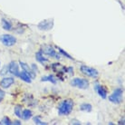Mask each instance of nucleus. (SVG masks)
I'll use <instances>...</instances> for the list:
<instances>
[{
  "mask_svg": "<svg viewBox=\"0 0 125 125\" xmlns=\"http://www.w3.org/2000/svg\"><path fill=\"white\" fill-rule=\"evenodd\" d=\"M122 94H123V90L122 88H117L109 96V101L113 103L119 104L122 102Z\"/></svg>",
  "mask_w": 125,
  "mask_h": 125,
  "instance_id": "nucleus-2",
  "label": "nucleus"
},
{
  "mask_svg": "<svg viewBox=\"0 0 125 125\" xmlns=\"http://www.w3.org/2000/svg\"><path fill=\"white\" fill-rule=\"evenodd\" d=\"M31 69H32V71L34 73H38V68H37V66L35 65L34 63H33L31 65Z\"/></svg>",
  "mask_w": 125,
  "mask_h": 125,
  "instance_id": "nucleus-23",
  "label": "nucleus"
},
{
  "mask_svg": "<svg viewBox=\"0 0 125 125\" xmlns=\"http://www.w3.org/2000/svg\"><path fill=\"white\" fill-rule=\"evenodd\" d=\"M2 26H3V28L5 29V30H6V31H11L13 28L11 22L5 18L2 19Z\"/></svg>",
  "mask_w": 125,
  "mask_h": 125,
  "instance_id": "nucleus-14",
  "label": "nucleus"
},
{
  "mask_svg": "<svg viewBox=\"0 0 125 125\" xmlns=\"http://www.w3.org/2000/svg\"><path fill=\"white\" fill-rule=\"evenodd\" d=\"M71 85L79 89H87L89 87V81L83 78H74L71 81Z\"/></svg>",
  "mask_w": 125,
  "mask_h": 125,
  "instance_id": "nucleus-4",
  "label": "nucleus"
},
{
  "mask_svg": "<svg viewBox=\"0 0 125 125\" xmlns=\"http://www.w3.org/2000/svg\"><path fill=\"white\" fill-rule=\"evenodd\" d=\"M42 82H50L52 83H56V78L53 76V75H47V76H44L41 78Z\"/></svg>",
  "mask_w": 125,
  "mask_h": 125,
  "instance_id": "nucleus-16",
  "label": "nucleus"
},
{
  "mask_svg": "<svg viewBox=\"0 0 125 125\" xmlns=\"http://www.w3.org/2000/svg\"><path fill=\"white\" fill-rule=\"evenodd\" d=\"M0 65H1V63H0Z\"/></svg>",
  "mask_w": 125,
  "mask_h": 125,
  "instance_id": "nucleus-28",
  "label": "nucleus"
},
{
  "mask_svg": "<svg viewBox=\"0 0 125 125\" xmlns=\"http://www.w3.org/2000/svg\"><path fill=\"white\" fill-rule=\"evenodd\" d=\"M15 114H16L18 118H21V115H22V106L16 105V108H15Z\"/></svg>",
  "mask_w": 125,
  "mask_h": 125,
  "instance_id": "nucleus-18",
  "label": "nucleus"
},
{
  "mask_svg": "<svg viewBox=\"0 0 125 125\" xmlns=\"http://www.w3.org/2000/svg\"><path fill=\"white\" fill-rule=\"evenodd\" d=\"M37 27L39 30L42 31H49L53 27V19L43 20L37 25Z\"/></svg>",
  "mask_w": 125,
  "mask_h": 125,
  "instance_id": "nucleus-6",
  "label": "nucleus"
},
{
  "mask_svg": "<svg viewBox=\"0 0 125 125\" xmlns=\"http://www.w3.org/2000/svg\"><path fill=\"white\" fill-rule=\"evenodd\" d=\"M0 124H4V125H11L13 124V122L10 121V119L8 117H4L3 119L0 121Z\"/></svg>",
  "mask_w": 125,
  "mask_h": 125,
  "instance_id": "nucleus-19",
  "label": "nucleus"
},
{
  "mask_svg": "<svg viewBox=\"0 0 125 125\" xmlns=\"http://www.w3.org/2000/svg\"><path fill=\"white\" fill-rule=\"evenodd\" d=\"M40 51L43 53H44V54H46V55L50 57H54L55 54H56V52H55L54 48L52 45H44Z\"/></svg>",
  "mask_w": 125,
  "mask_h": 125,
  "instance_id": "nucleus-7",
  "label": "nucleus"
},
{
  "mask_svg": "<svg viewBox=\"0 0 125 125\" xmlns=\"http://www.w3.org/2000/svg\"><path fill=\"white\" fill-rule=\"evenodd\" d=\"M80 71L82 72V73H83L86 76L92 77V78H96V77H98V75H99V72L97 71L96 69L93 68V67H89V66L84 65V64L81 65Z\"/></svg>",
  "mask_w": 125,
  "mask_h": 125,
  "instance_id": "nucleus-3",
  "label": "nucleus"
},
{
  "mask_svg": "<svg viewBox=\"0 0 125 125\" xmlns=\"http://www.w3.org/2000/svg\"><path fill=\"white\" fill-rule=\"evenodd\" d=\"M73 107V102L71 99L62 101L58 106V113L61 116H67L72 113Z\"/></svg>",
  "mask_w": 125,
  "mask_h": 125,
  "instance_id": "nucleus-1",
  "label": "nucleus"
},
{
  "mask_svg": "<svg viewBox=\"0 0 125 125\" xmlns=\"http://www.w3.org/2000/svg\"><path fill=\"white\" fill-rule=\"evenodd\" d=\"M15 83V79L13 77H4L0 82V87L3 89H7Z\"/></svg>",
  "mask_w": 125,
  "mask_h": 125,
  "instance_id": "nucleus-8",
  "label": "nucleus"
},
{
  "mask_svg": "<svg viewBox=\"0 0 125 125\" xmlns=\"http://www.w3.org/2000/svg\"><path fill=\"white\" fill-rule=\"evenodd\" d=\"M0 41L5 46H13L16 43V38L11 34H2L0 36Z\"/></svg>",
  "mask_w": 125,
  "mask_h": 125,
  "instance_id": "nucleus-5",
  "label": "nucleus"
},
{
  "mask_svg": "<svg viewBox=\"0 0 125 125\" xmlns=\"http://www.w3.org/2000/svg\"><path fill=\"white\" fill-rule=\"evenodd\" d=\"M8 73H9L8 65H6V66H4V68L1 70V72H0V75H6V74H7Z\"/></svg>",
  "mask_w": 125,
  "mask_h": 125,
  "instance_id": "nucleus-22",
  "label": "nucleus"
},
{
  "mask_svg": "<svg viewBox=\"0 0 125 125\" xmlns=\"http://www.w3.org/2000/svg\"><path fill=\"white\" fill-rule=\"evenodd\" d=\"M5 95H6L5 92L2 91V90H0V103H1V102L4 100V98H5Z\"/></svg>",
  "mask_w": 125,
  "mask_h": 125,
  "instance_id": "nucleus-24",
  "label": "nucleus"
},
{
  "mask_svg": "<svg viewBox=\"0 0 125 125\" xmlns=\"http://www.w3.org/2000/svg\"><path fill=\"white\" fill-rule=\"evenodd\" d=\"M34 122L35 124H38V125H46L47 124L46 122H43V121L40 119V117H39V116H35V117H34Z\"/></svg>",
  "mask_w": 125,
  "mask_h": 125,
  "instance_id": "nucleus-21",
  "label": "nucleus"
},
{
  "mask_svg": "<svg viewBox=\"0 0 125 125\" xmlns=\"http://www.w3.org/2000/svg\"><path fill=\"white\" fill-rule=\"evenodd\" d=\"M32 115H33V113H32L31 110L25 109V110H24V111H22L21 118H22L23 120H25V121H27V120L31 119Z\"/></svg>",
  "mask_w": 125,
  "mask_h": 125,
  "instance_id": "nucleus-13",
  "label": "nucleus"
},
{
  "mask_svg": "<svg viewBox=\"0 0 125 125\" xmlns=\"http://www.w3.org/2000/svg\"><path fill=\"white\" fill-rule=\"evenodd\" d=\"M8 69H9V73L14 76H18L20 72H19V66L16 62H11L8 64Z\"/></svg>",
  "mask_w": 125,
  "mask_h": 125,
  "instance_id": "nucleus-9",
  "label": "nucleus"
},
{
  "mask_svg": "<svg viewBox=\"0 0 125 125\" xmlns=\"http://www.w3.org/2000/svg\"><path fill=\"white\" fill-rule=\"evenodd\" d=\"M125 120H124V118H122V120H121V121H120V122H118V123H119V124L120 125H124V123H125Z\"/></svg>",
  "mask_w": 125,
  "mask_h": 125,
  "instance_id": "nucleus-26",
  "label": "nucleus"
},
{
  "mask_svg": "<svg viewBox=\"0 0 125 125\" xmlns=\"http://www.w3.org/2000/svg\"><path fill=\"white\" fill-rule=\"evenodd\" d=\"M56 49H58V50H59V52L61 53H62V55H63V56H65V57H67V58H68V59H71V60H73V58L72 56H71V55H70V54H69V53H67L65 52V51L64 50H62V48H60L59 46H56Z\"/></svg>",
  "mask_w": 125,
  "mask_h": 125,
  "instance_id": "nucleus-20",
  "label": "nucleus"
},
{
  "mask_svg": "<svg viewBox=\"0 0 125 125\" xmlns=\"http://www.w3.org/2000/svg\"><path fill=\"white\" fill-rule=\"evenodd\" d=\"M80 110L83 111V112H91L92 110H93V106H92L90 103H83L81 104V106H80Z\"/></svg>",
  "mask_w": 125,
  "mask_h": 125,
  "instance_id": "nucleus-17",
  "label": "nucleus"
},
{
  "mask_svg": "<svg viewBox=\"0 0 125 125\" xmlns=\"http://www.w3.org/2000/svg\"><path fill=\"white\" fill-rule=\"evenodd\" d=\"M94 88H95V90H96V92L98 93V94L100 95L103 99H106L107 97V91L106 89L103 87V85L99 84V83H95V86H94Z\"/></svg>",
  "mask_w": 125,
  "mask_h": 125,
  "instance_id": "nucleus-11",
  "label": "nucleus"
},
{
  "mask_svg": "<svg viewBox=\"0 0 125 125\" xmlns=\"http://www.w3.org/2000/svg\"><path fill=\"white\" fill-rule=\"evenodd\" d=\"M71 124L80 125L81 124V122H80V121H78V120H72V121H71Z\"/></svg>",
  "mask_w": 125,
  "mask_h": 125,
  "instance_id": "nucleus-25",
  "label": "nucleus"
},
{
  "mask_svg": "<svg viewBox=\"0 0 125 125\" xmlns=\"http://www.w3.org/2000/svg\"><path fill=\"white\" fill-rule=\"evenodd\" d=\"M13 124L21 125V122H19V121H14V122H13Z\"/></svg>",
  "mask_w": 125,
  "mask_h": 125,
  "instance_id": "nucleus-27",
  "label": "nucleus"
},
{
  "mask_svg": "<svg viewBox=\"0 0 125 125\" xmlns=\"http://www.w3.org/2000/svg\"><path fill=\"white\" fill-rule=\"evenodd\" d=\"M18 76L20 77V79H21V80H23V81L25 82V83H30L32 82L31 76H30V75H29L26 72H25V71H23V72L20 73Z\"/></svg>",
  "mask_w": 125,
  "mask_h": 125,
  "instance_id": "nucleus-12",
  "label": "nucleus"
},
{
  "mask_svg": "<svg viewBox=\"0 0 125 125\" xmlns=\"http://www.w3.org/2000/svg\"><path fill=\"white\" fill-rule=\"evenodd\" d=\"M35 58H36V60H37L39 62H41L42 64H44V62L48 61L45 57H44V55H43V53H42L41 51H39V52H37V53H35Z\"/></svg>",
  "mask_w": 125,
  "mask_h": 125,
  "instance_id": "nucleus-15",
  "label": "nucleus"
},
{
  "mask_svg": "<svg viewBox=\"0 0 125 125\" xmlns=\"http://www.w3.org/2000/svg\"><path fill=\"white\" fill-rule=\"evenodd\" d=\"M19 64H20V66H21V68L23 69V71H25V72L27 73L31 76L32 79L35 78L36 73H34L32 71L31 67H29L28 64H26V63H25V62H19Z\"/></svg>",
  "mask_w": 125,
  "mask_h": 125,
  "instance_id": "nucleus-10",
  "label": "nucleus"
}]
</instances>
